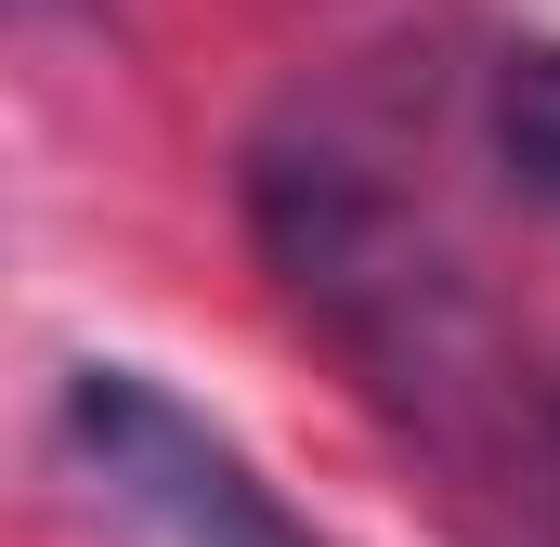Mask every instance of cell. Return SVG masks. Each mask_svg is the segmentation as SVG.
<instances>
[{
	"mask_svg": "<svg viewBox=\"0 0 560 547\" xmlns=\"http://www.w3.org/2000/svg\"><path fill=\"white\" fill-rule=\"evenodd\" d=\"M495 143H509V170L560 209V53H509V79H495Z\"/></svg>",
	"mask_w": 560,
	"mask_h": 547,
	"instance_id": "2",
	"label": "cell"
},
{
	"mask_svg": "<svg viewBox=\"0 0 560 547\" xmlns=\"http://www.w3.org/2000/svg\"><path fill=\"white\" fill-rule=\"evenodd\" d=\"M66 443H79L92 496L118 522H143L156 547H326L209 417L183 392H156L143 365H79L66 379Z\"/></svg>",
	"mask_w": 560,
	"mask_h": 547,
	"instance_id": "1",
	"label": "cell"
},
{
	"mask_svg": "<svg viewBox=\"0 0 560 547\" xmlns=\"http://www.w3.org/2000/svg\"><path fill=\"white\" fill-rule=\"evenodd\" d=\"M548 430H560V405H548Z\"/></svg>",
	"mask_w": 560,
	"mask_h": 547,
	"instance_id": "3",
	"label": "cell"
}]
</instances>
